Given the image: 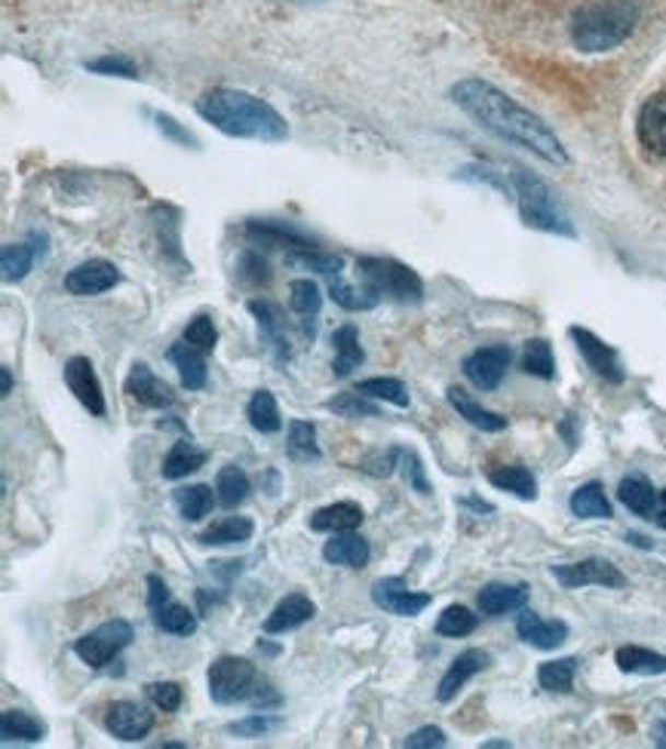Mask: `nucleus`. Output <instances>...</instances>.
Segmentation results:
<instances>
[{
	"label": "nucleus",
	"instance_id": "f257e3e1",
	"mask_svg": "<svg viewBox=\"0 0 666 749\" xmlns=\"http://www.w3.org/2000/svg\"><path fill=\"white\" fill-rule=\"evenodd\" d=\"M452 102L479 127L494 132L498 139L525 148V151L538 154L540 160H547L553 166L569 163V154H565V148H562L553 129L547 127L538 114H531L519 102H513L507 93L492 86L489 80H458L452 86Z\"/></svg>",
	"mask_w": 666,
	"mask_h": 749
},
{
	"label": "nucleus",
	"instance_id": "6e6d98bb",
	"mask_svg": "<svg viewBox=\"0 0 666 749\" xmlns=\"http://www.w3.org/2000/svg\"><path fill=\"white\" fill-rule=\"evenodd\" d=\"M243 277H246L249 283H268V261L261 256H255V253H246V256H243Z\"/></svg>",
	"mask_w": 666,
	"mask_h": 749
},
{
	"label": "nucleus",
	"instance_id": "9b49d317",
	"mask_svg": "<svg viewBox=\"0 0 666 749\" xmlns=\"http://www.w3.org/2000/svg\"><path fill=\"white\" fill-rule=\"evenodd\" d=\"M372 602L384 608V611H390V615H399V618H414L433 599H430V593L409 590L402 577H381V581H375V587H372Z\"/></svg>",
	"mask_w": 666,
	"mask_h": 749
},
{
	"label": "nucleus",
	"instance_id": "4468645a",
	"mask_svg": "<svg viewBox=\"0 0 666 749\" xmlns=\"http://www.w3.org/2000/svg\"><path fill=\"white\" fill-rule=\"evenodd\" d=\"M105 728L117 737V740H127V744H136L151 734L154 728V713L142 706V703L132 701H117L108 706L105 713Z\"/></svg>",
	"mask_w": 666,
	"mask_h": 749
},
{
	"label": "nucleus",
	"instance_id": "bf43d9fd",
	"mask_svg": "<svg viewBox=\"0 0 666 749\" xmlns=\"http://www.w3.org/2000/svg\"><path fill=\"white\" fill-rule=\"evenodd\" d=\"M166 599H173V596H170V587H166V581L157 577V574H148V608L163 606Z\"/></svg>",
	"mask_w": 666,
	"mask_h": 749
},
{
	"label": "nucleus",
	"instance_id": "de8ad7c7",
	"mask_svg": "<svg viewBox=\"0 0 666 749\" xmlns=\"http://www.w3.org/2000/svg\"><path fill=\"white\" fill-rule=\"evenodd\" d=\"M280 728H283V718L268 716V713L261 710V713H253V716L234 722L227 732L237 734V737H249V740H255V737H268V734L280 732Z\"/></svg>",
	"mask_w": 666,
	"mask_h": 749
},
{
	"label": "nucleus",
	"instance_id": "7ed1b4c3",
	"mask_svg": "<svg viewBox=\"0 0 666 749\" xmlns=\"http://www.w3.org/2000/svg\"><path fill=\"white\" fill-rule=\"evenodd\" d=\"M639 19L635 0H599L584 7L571 22V40L584 52H605L620 47Z\"/></svg>",
	"mask_w": 666,
	"mask_h": 749
},
{
	"label": "nucleus",
	"instance_id": "aec40b11",
	"mask_svg": "<svg viewBox=\"0 0 666 749\" xmlns=\"http://www.w3.org/2000/svg\"><path fill=\"white\" fill-rule=\"evenodd\" d=\"M127 394L136 399V402L148 406V409H166V406H173L175 399L173 390H170V384L163 382V378H157V375L151 372V366H144V363H136L132 372H129Z\"/></svg>",
	"mask_w": 666,
	"mask_h": 749
},
{
	"label": "nucleus",
	"instance_id": "49530a36",
	"mask_svg": "<svg viewBox=\"0 0 666 749\" xmlns=\"http://www.w3.org/2000/svg\"><path fill=\"white\" fill-rule=\"evenodd\" d=\"M329 295L335 299V304H341V307H348V311H369V307L378 304L375 295H369L365 289H353L341 273L329 277Z\"/></svg>",
	"mask_w": 666,
	"mask_h": 749
},
{
	"label": "nucleus",
	"instance_id": "1a4fd4ad",
	"mask_svg": "<svg viewBox=\"0 0 666 749\" xmlns=\"http://www.w3.org/2000/svg\"><path fill=\"white\" fill-rule=\"evenodd\" d=\"M510 363H513V351H510L507 344L479 348V351H474L464 360V375L479 390H494L498 384L504 382Z\"/></svg>",
	"mask_w": 666,
	"mask_h": 749
},
{
	"label": "nucleus",
	"instance_id": "8fccbe9b",
	"mask_svg": "<svg viewBox=\"0 0 666 749\" xmlns=\"http://www.w3.org/2000/svg\"><path fill=\"white\" fill-rule=\"evenodd\" d=\"M185 341L194 344L197 351H203V353L212 351V348H215V341H219V332H215V323H212V317L190 319L188 329H185Z\"/></svg>",
	"mask_w": 666,
	"mask_h": 749
},
{
	"label": "nucleus",
	"instance_id": "a19ab883",
	"mask_svg": "<svg viewBox=\"0 0 666 749\" xmlns=\"http://www.w3.org/2000/svg\"><path fill=\"white\" fill-rule=\"evenodd\" d=\"M523 372L535 375V378H544V382L556 378V360H553V348H550V341H544V338H531V341L525 344Z\"/></svg>",
	"mask_w": 666,
	"mask_h": 749
},
{
	"label": "nucleus",
	"instance_id": "dca6fc26",
	"mask_svg": "<svg viewBox=\"0 0 666 749\" xmlns=\"http://www.w3.org/2000/svg\"><path fill=\"white\" fill-rule=\"evenodd\" d=\"M516 633L525 645L540 648V652H553L565 639H569V623L565 621H544L538 611L523 608L519 621H516Z\"/></svg>",
	"mask_w": 666,
	"mask_h": 749
},
{
	"label": "nucleus",
	"instance_id": "a18cd8bd",
	"mask_svg": "<svg viewBox=\"0 0 666 749\" xmlns=\"http://www.w3.org/2000/svg\"><path fill=\"white\" fill-rule=\"evenodd\" d=\"M326 409L341 418H378L381 409L372 402V397H365L360 390H350V394H338L335 399L326 402Z\"/></svg>",
	"mask_w": 666,
	"mask_h": 749
},
{
	"label": "nucleus",
	"instance_id": "4c0bfd02",
	"mask_svg": "<svg viewBox=\"0 0 666 749\" xmlns=\"http://www.w3.org/2000/svg\"><path fill=\"white\" fill-rule=\"evenodd\" d=\"M246 418L258 433H277L283 428V418H280L277 399L270 390H255L249 406H246Z\"/></svg>",
	"mask_w": 666,
	"mask_h": 749
},
{
	"label": "nucleus",
	"instance_id": "338daca9",
	"mask_svg": "<svg viewBox=\"0 0 666 749\" xmlns=\"http://www.w3.org/2000/svg\"><path fill=\"white\" fill-rule=\"evenodd\" d=\"M486 749H504V747H510L507 740H489V744H482Z\"/></svg>",
	"mask_w": 666,
	"mask_h": 749
},
{
	"label": "nucleus",
	"instance_id": "4d7b16f0",
	"mask_svg": "<svg viewBox=\"0 0 666 749\" xmlns=\"http://www.w3.org/2000/svg\"><path fill=\"white\" fill-rule=\"evenodd\" d=\"M397 458H402V452H399V448L387 452V455H375V458H369V461H365L363 470L375 473V477H390V473H394V467H397Z\"/></svg>",
	"mask_w": 666,
	"mask_h": 749
},
{
	"label": "nucleus",
	"instance_id": "393cba45",
	"mask_svg": "<svg viewBox=\"0 0 666 749\" xmlns=\"http://www.w3.org/2000/svg\"><path fill=\"white\" fill-rule=\"evenodd\" d=\"M166 360L178 368V378L188 390H203L207 387V360L203 351H197L188 341H175L173 348L166 351Z\"/></svg>",
	"mask_w": 666,
	"mask_h": 749
},
{
	"label": "nucleus",
	"instance_id": "3c124183",
	"mask_svg": "<svg viewBox=\"0 0 666 749\" xmlns=\"http://www.w3.org/2000/svg\"><path fill=\"white\" fill-rule=\"evenodd\" d=\"M144 691H148L151 703H154L157 710H163V713H175V710L182 706V701H185L178 682H151Z\"/></svg>",
	"mask_w": 666,
	"mask_h": 749
},
{
	"label": "nucleus",
	"instance_id": "09e8293b",
	"mask_svg": "<svg viewBox=\"0 0 666 749\" xmlns=\"http://www.w3.org/2000/svg\"><path fill=\"white\" fill-rule=\"evenodd\" d=\"M289 448L299 458H319L317 446V428L311 421H292L289 424Z\"/></svg>",
	"mask_w": 666,
	"mask_h": 749
},
{
	"label": "nucleus",
	"instance_id": "f8f14e48",
	"mask_svg": "<svg viewBox=\"0 0 666 749\" xmlns=\"http://www.w3.org/2000/svg\"><path fill=\"white\" fill-rule=\"evenodd\" d=\"M120 283V271L105 258H90L78 265L74 271L65 273V289L78 299H90V295H102Z\"/></svg>",
	"mask_w": 666,
	"mask_h": 749
},
{
	"label": "nucleus",
	"instance_id": "9d476101",
	"mask_svg": "<svg viewBox=\"0 0 666 749\" xmlns=\"http://www.w3.org/2000/svg\"><path fill=\"white\" fill-rule=\"evenodd\" d=\"M65 384L68 390L78 397V402L95 418H105L108 406H105V394H102V384H98V375H95L93 363L86 356H71L65 363Z\"/></svg>",
	"mask_w": 666,
	"mask_h": 749
},
{
	"label": "nucleus",
	"instance_id": "c756f323",
	"mask_svg": "<svg viewBox=\"0 0 666 749\" xmlns=\"http://www.w3.org/2000/svg\"><path fill=\"white\" fill-rule=\"evenodd\" d=\"M489 482H492L494 489L516 494V498H523V501H535V498H538V482L531 477V470L523 467V464L494 467L492 473H489Z\"/></svg>",
	"mask_w": 666,
	"mask_h": 749
},
{
	"label": "nucleus",
	"instance_id": "20e7f679",
	"mask_svg": "<svg viewBox=\"0 0 666 749\" xmlns=\"http://www.w3.org/2000/svg\"><path fill=\"white\" fill-rule=\"evenodd\" d=\"M513 188H516V203H519V215L528 227H538L547 234H562V237H574L569 215L562 212L556 194L547 188V182H540L538 176H531L528 169H513Z\"/></svg>",
	"mask_w": 666,
	"mask_h": 749
},
{
	"label": "nucleus",
	"instance_id": "680f3d73",
	"mask_svg": "<svg viewBox=\"0 0 666 749\" xmlns=\"http://www.w3.org/2000/svg\"><path fill=\"white\" fill-rule=\"evenodd\" d=\"M0 378H3V387H0V397H10V394H13V368L0 366Z\"/></svg>",
	"mask_w": 666,
	"mask_h": 749
},
{
	"label": "nucleus",
	"instance_id": "864d4df0",
	"mask_svg": "<svg viewBox=\"0 0 666 749\" xmlns=\"http://www.w3.org/2000/svg\"><path fill=\"white\" fill-rule=\"evenodd\" d=\"M445 744L448 740H445L443 728H436V725H424V728H418V732H412L402 740L406 749H443Z\"/></svg>",
	"mask_w": 666,
	"mask_h": 749
},
{
	"label": "nucleus",
	"instance_id": "ddd939ff",
	"mask_svg": "<svg viewBox=\"0 0 666 749\" xmlns=\"http://www.w3.org/2000/svg\"><path fill=\"white\" fill-rule=\"evenodd\" d=\"M571 341H574V348L581 351V356L587 360V366L599 375V378H605V382L611 384H623V366H620L618 353H615V348H608L603 338H596L589 329H581V326H574L571 329Z\"/></svg>",
	"mask_w": 666,
	"mask_h": 749
},
{
	"label": "nucleus",
	"instance_id": "bb28decb",
	"mask_svg": "<svg viewBox=\"0 0 666 749\" xmlns=\"http://www.w3.org/2000/svg\"><path fill=\"white\" fill-rule=\"evenodd\" d=\"M448 402H452V409L467 421V424H474L476 431H486V433H501L507 431V418L504 414L492 412V409H486V406H479L476 399H470L460 387H448Z\"/></svg>",
	"mask_w": 666,
	"mask_h": 749
},
{
	"label": "nucleus",
	"instance_id": "f704fd0d",
	"mask_svg": "<svg viewBox=\"0 0 666 749\" xmlns=\"http://www.w3.org/2000/svg\"><path fill=\"white\" fill-rule=\"evenodd\" d=\"M615 660H618L620 672H633V676H661V672H666V654L639 648V645H620Z\"/></svg>",
	"mask_w": 666,
	"mask_h": 749
},
{
	"label": "nucleus",
	"instance_id": "e2e57ef3",
	"mask_svg": "<svg viewBox=\"0 0 666 749\" xmlns=\"http://www.w3.org/2000/svg\"><path fill=\"white\" fill-rule=\"evenodd\" d=\"M654 523L666 531V489L657 498V511H654Z\"/></svg>",
	"mask_w": 666,
	"mask_h": 749
},
{
	"label": "nucleus",
	"instance_id": "4be33fe9",
	"mask_svg": "<svg viewBox=\"0 0 666 749\" xmlns=\"http://www.w3.org/2000/svg\"><path fill=\"white\" fill-rule=\"evenodd\" d=\"M323 559L329 565H348V569H365V562L372 559V547L363 535L353 531H338L332 535V541H326L323 547Z\"/></svg>",
	"mask_w": 666,
	"mask_h": 749
},
{
	"label": "nucleus",
	"instance_id": "0eeeda50",
	"mask_svg": "<svg viewBox=\"0 0 666 749\" xmlns=\"http://www.w3.org/2000/svg\"><path fill=\"white\" fill-rule=\"evenodd\" d=\"M132 639H136L132 623L114 618V621L98 623L95 630L83 633V636L74 642V654H78L86 667L102 670V667H108V664H112L114 657L124 652V648H129V642H132Z\"/></svg>",
	"mask_w": 666,
	"mask_h": 749
},
{
	"label": "nucleus",
	"instance_id": "13d9d810",
	"mask_svg": "<svg viewBox=\"0 0 666 749\" xmlns=\"http://www.w3.org/2000/svg\"><path fill=\"white\" fill-rule=\"evenodd\" d=\"M157 129L163 132V136H170V139H175L178 144H197V139L190 136L188 129L178 127V120H173L170 114H157Z\"/></svg>",
	"mask_w": 666,
	"mask_h": 749
},
{
	"label": "nucleus",
	"instance_id": "423d86ee",
	"mask_svg": "<svg viewBox=\"0 0 666 749\" xmlns=\"http://www.w3.org/2000/svg\"><path fill=\"white\" fill-rule=\"evenodd\" d=\"M209 698L222 706H231V703L249 701L258 688V670L255 664H249L246 657H234V654H224L219 657L212 667H209Z\"/></svg>",
	"mask_w": 666,
	"mask_h": 749
},
{
	"label": "nucleus",
	"instance_id": "ea45409f",
	"mask_svg": "<svg viewBox=\"0 0 666 749\" xmlns=\"http://www.w3.org/2000/svg\"><path fill=\"white\" fill-rule=\"evenodd\" d=\"M574 672H577V657H559V660L540 664L538 682L544 691L565 694V691H571V686H574Z\"/></svg>",
	"mask_w": 666,
	"mask_h": 749
},
{
	"label": "nucleus",
	"instance_id": "412c9836",
	"mask_svg": "<svg viewBox=\"0 0 666 749\" xmlns=\"http://www.w3.org/2000/svg\"><path fill=\"white\" fill-rule=\"evenodd\" d=\"M476 602H479V611L486 618H501V615L525 608V602H528V587L525 584H498L494 581V584H486L479 590Z\"/></svg>",
	"mask_w": 666,
	"mask_h": 749
},
{
	"label": "nucleus",
	"instance_id": "5fc2aeb1",
	"mask_svg": "<svg viewBox=\"0 0 666 749\" xmlns=\"http://www.w3.org/2000/svg\"><path fill=\"white\" fill-rule=\"evenodd\" d=\"M402 467H406V482L412 485L414 492L430 494V482L424 477V467H421V458L414 452H402Z\"/></svg>",
	"mask_w": 666,
	"mask_h": 749
},
{
	"label": "nucleus",
	"instance_id": "c03bdc74",
	"mask_svg": "<svg viewBox=\"0 0 666 749\" xmlns=\"http://www.w3.org/2000/svg\"><path fill=\"white\" fill-rule=\"evenodd\" d=\"M289 307L299 317H317L319 307H323V295H319L317 283L314 280H292L289 283Z\"/></svg>",
	"mask_w": 666,
	"mask_h": 749
},
{
	"label": "nucleus",
	"instance_id": "f03ea898",
	"mask_svg": "<svg viewBox=\"0 0 666 749\" xmlns=\"http://www.w3.org/2000/svg\"><path fill=\"white\" fill-rule=\"evenodd\" d=\"M197 114L231 139H253V142H285L289 127L277 108L265 98L243 93V90H209L197 98Z\"/></svg>",
	"mask_w": 666,
	"mask_h": 749
},
{
	"label": "nucleus",
	"instance_id": "603ef678",
	"mask_svg": "<svg viewBox=\"0 0 666 749\" xmlns=\"http://www.w3.org/2000/svg\"><path fill=\"white\" fill-rule=\"evenodd\" d=\"M86 68L95 71V74H105V78H129V80L139 78V68L129 62L127 56H102V59L86 62Z\"/></svg>",
	"mask_w": 666,
	"mask_h": 749
},
{
	"label": "nucleus",
	"instance_id": "6e6552de",
	"mask_svg": "<svg viewBox=\"0 0 666 749\" xmlns=\"http://www.w3.org/2000/svg\"><path fill=\"white\" fill-rule=\"evenodd\" d=\"M550 572H553V577L565 590H577V587L620 590V587H627L623 572H620L618 565H611L608 559H581V562H569V565H553Z\"/></svg>",
	"mask_w": 666,
	"mask_h": 749
},
{
	"label": "nucleus",
	"instance_id": "79ce46f5",
	"mask_svg": "<svg viewBox=\"0 0 666 749\" xmlns=\"http://www.w3.org/2000/svg\"><path fill=\"white\" fill-rule=\"evenodd\" d=\"M479 627V615H474L467 606H448L436 621V633L448 639H464Z\"/></svg>",
	"mask_w": 666,
	"mask_h": 749
},
{
	"label": "nucleus",
	"instance_id": "39448f33",
	"mask_svg": "<svg viewBox=\"0 0 666 749\" xmlns=\"http://www.w3.org/2000/svg\"><path fill=\"white\" fill-rule=\"evenodd\" d=\"M357 273H360V283H363L365 292L375 299H394V302L402 304H418L424 299L421 277L409 265L394 261V258L363 256L357 261Z\"/></svg>",
	"mask_w": 666,
	"mask_h": 749
},
{
	"label": "nucleus",
	"instance_id": "6ab92c4d",
	"mask_svg": "<svg viewBox=\"0 0 666 749\" xmlns=\"http://www.w3.org/2000/svg\"><path fill=\"white\" fill-rule=\"evenodd\" d=\"M246 234L255 243H265V246H273V249H285L292 256H302V253H314L319 249L314 239H307L304 234H299L295 227H289L283 222H253L246 227Z\"/></svg>",
	"mask_w": 666,
	"mask_h": 749
},
{
	"label": "nucleus",
	"instance_id": "7c9ffc66",
	"mask_svg": "<svg viewBox=\"0 0 666 749\" xmlns=\"http://www.w3.org/2000/svg\"><path fill=\"white\" fill-rule=\"evenodd\" d=\"M569 507L577 519H611V516H615L603 482H587V485H581L577 492L571 494Z\"/></svg>",
	"mask_w": 666,
	"mask_h": 749
},
{
	"label": "nucleus",
	"instance_id": "2eb2a0df",
	"mask_svg": "<svg viewBox=\"0 0 666 749\" xmlns=\"http://www.w3.org/2000/svg\"><path fill=\"white\" fill-rule=\"evenodd\" d=\"M489 664H492V654L482 652V648H467V652H460L458 657L452 660V667L445 670L443 679H440V688H436V701L440 703L455 701L460 688L467 686L476 672L486 670Z\"/></svg>",
	"mask_w": 666,
	"mask_h": 749
},
{
	"label": "nucleus",
	"instance_id": "37998d69",
	"mask_svg": "<svg viewBox=\"0 0 666 749\" xmlns=\"http://www.w3.org/2000/svg\"><path fill=\"white\" fill-rule=\"evenodd\" d=\"M357 390L372 399H384L397 409H409V390L399 378H365V382L357 384Z\"/></svg>",
	"mask_w": 666,
	"mask_h": 749
},
{
	"label": "nucleus",
	"instance_id": "5701e85b",
	"mask_svg": "<svg viewBox=\"0 0 666 749\" xmlns=\"http://www.w3.org/2000/svg\"><path fill=\"white\" fill-rule=\"evenodd\" d=\"M365 513L357 501H335L329 507H319L311 516V528L323 531V535H338V531H353L363 526Z\"/></svg>",
	"mask_w": 666,
	"mask_h": 749
},
{
	"label": "nucleus",
	"instance_id": "b1692460",
	"mask_svg": "<svg viewBox=\"0 0 666 749\" xmlns=\"http://www.w3.org/2000/svg\"><path fill=\"white\" fill-rule=\"evenodd\" d=\"M44 243H47V239L37 237V234H32L28 243H7V246H3V256H0L3 280H7V283L25 280L28 271H32L34 258L44 256Z\"/></svg>",
	"mask_w": 666,
	"mask_h": 749
},
{
	"label": "nucleus",
	"instance_id": "69168bd1",
	"mask_svg": "<svg viewBox=\"0 0 666 749\" xmlns=\"http://www.w3.org/2000/svg\"><path fill=\"white\" fill-rule=\"evenodd\" d=\"M627 541L635 543V547H642V550H651V541L645 538V535H635V531H630V535H627Z\"/></svg>",
	"mask_w": 666,
	"mask_h": 749
},
{
	"label": "nucleus",
	"instance_id": "cd10ccee",
	"mask_svg": "<svg viewBox=\"0 0 666 749\" xmlns=\"http://www.w3.org/2000/svg\"><path fill=\"white\" fill-rule=\"evenodd\" d=\"M618 498H620V504H623L630 513L642 516V519H654V511H657V498H661V492H654V485H651L645 477H627V479H620Z\"/></svg>",
	"mask_w": 666,
	"mask_h": 749
},
{
	"label": "nucleus",
	"instance_id": "c85d7f7f",
	"mask_svg": "<svg viewBox=\"0 0 666 749\" xmlns=\"http://www.w3.org/2000/svg\"><path fill=\"white\" fill-rule=\"evenodd\" d=\"M332 344H335L332 372L338 375V378H348L353 368L363 366L365 353H363V348H360V332H357V326H341V329H335Z\"/></svg>",
	"mask_w": 666,
	"mask_h": 749
},
{
	"label": "nucleus",
	"instance_id": "e433bc0d",
	"mask_svg": "<svg viewBox=\"0 0 666 749\" xmlns=\"http://www.w3.org/2000/svg\"><path fill=\"white\" fill-rule=\"evenodd\" d=\"M249 477L239 470L237 464H227V467H222L219 470V479H215V498H219V504L222 507H227V511H234V507H239L246 498H249Z\"/></svg>",
	"mask_w": 666,
	"mask_h": 749
},
{
	"label": "nucleus",
	"instance_id": "c9c22d12",
	"mask_svg": "<svg viewBox=\"0 0 666 749\" xmlns=\"http://www.w3.org/2000/svg\"><path fill=\"white\" fill-rule=\"evenodd\" d=\"M207 452L203 448H197L194 443H188V440H182V443H175L173 448H170V455L163 458V477L166 479H182L188 477V473H197L203 464H207Z\"/></svg>",
	"mask_w": 666,
	"mask_h": 749
},
{
	"label": "nucleus",
	"instance_id": "a878e982",
	"mask_svg": "<svg viewBox=\"0 0 666 749\" xmlns=\"http://www.w3.org/2000/svg\"><path fill=\"white\" fill-rule=\"evenodd\" d=\"M249 314L258 323L261 336L268 338V344L277 351L280 360H289V341H285V319L283 311L273 302H265V299H253L249 302Z\"/></svg>",
	"mask_w": 666,
	"mask_h": 749
},
{
	"label": "nucleus",
	"instance_id": "2f4dec72",
	"mask_svg": "<svg viewBox=\"0 0 666 749\" xmlns=\"http://www.w3.org/2000/svg\"><path fill=\"white\" fill-rule=\"evenodd\" d=\"M44 734H47V725L40 718H34L32 713H25V710H7L0 716V737H3V744H13V740L37 744V740H44Z\"/></svg>",
	"mask_w": 666,
	"mask_h": 749
},
{
	"label": "nucleus",
	"instance_id": "052dcab7",
	"mask_svg": "<svg viewBox=\"0 0 666 749\" xmlns=\"http://www.w3.org/2000/svg\"><path fill=\"white\" fill-rule=\"evenodd\" d=\"M253 701V706H258V710H265L268 713L270 706H280V694L277 691H270V686H261L258 682V688H255V694L249 698Z\"/></svg>",
	"mask_w": 666,
	"mask_h": 749
},
{
	"label": "nucleus",
	"instance_id": "58836bf2",
	"mask_svg": "<svg viewBox=\"0 0 666 749\" xmlns=\"http://www.w3.org/2000/svg\"><path fill=\"white\" fill-rule=\"evenodd\" d=\"M175 507H178V513H182V519H188V523H200L203 516H207L209 511H212V504L219 501L215 494H212V489L209 485H188V489H175Z\"/></svg>",
	"mask_w": 666,
	"mask_h": 749
},
{
	"label": "nucleus",
	"instance_id": "72a5a7b5",
	"mask_svg": "<svg viewBox=\"0 0 666 749\" xmlns=\"http://www.w3.org/2000/svg\"><path fill=\"white\" fill-rule=\"evenodd\" d=\"M253 519L246 516H227L222 523H212L207 531L197 535V541L207 543V547H231V543H246L253 538Z\"/></svg>",
	"mask_w": 666,
	"mask_h": 749
},
{
	"label": "nucleus",
	"instance_id": "0e129e2a",
	"mask_svg": "<svg viewBox=\"0 0 666 749\" xmlns=\"http://www.w3.org/2000/svg\"><path fill=\"white\" fill-rule=\"evenodd\" d=\"M651 740H654V747L666 749V722H657V725L651 728Z\"/></svg>",
	"mask_w": 666,
	"mask_h": 749
},
{
	"label": "nucleus",
	"instance_id": "f3484780",
	"mask_svg": "<svg viewBox=\"0 0 666 749\" xmlns=\"http://www.w3.org/2000/svg\"><path fill=\"white\" fill-rule=\"evenodd\" d=\"M635 132H639V142L645 151H651L654 157H666V93L651 96L642 105L639 120H635Z\"/></svg>",
	"mask_w": 666,
	"mask_h": 749
},
{
	"label": "nucleus",
	"instance_id": "a211bd4d",
	"mask_svg": "<svg viewBox=\"0 0 666 749\" xmlns=\"http://www.w3.org/2000/svg\"><path fill=\"white\" fill-rule=\"evenodd\" d=\"M317 615V606L311 602V596L304 593H289L285 599L277 602V608L268 615L265 621V633L268 636H280V633H289V630H299L307 621H314Z\"/></svg>",
	"mask_w": 666,
	"mask_h": 749
},
{
	"label": "nucleus",
	"instance_id": "473e14b6",
	"mask_svg": "<svg viewBox=\"0 0 666 749\" xmlns=\"http://www.w3.org/2000/svg\"><path fill=\"white\" fill-rule=\"evenodd\" d=\"M151 621L157 630L170 633V636H194L197 633V615L182 602L166 599L163 606L151 608Z\"/></svg>",
	"mask_w": 666,
	"mask_h": 749
}]
</instances>
